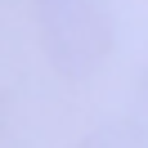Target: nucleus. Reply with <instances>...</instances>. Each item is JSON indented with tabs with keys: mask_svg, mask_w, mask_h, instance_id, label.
<instances>
[{
	"mask_svg": "<svg viewBox=\"0 0 148 148\" xmlns=\"http://www.w3.org/2000/svg\"><path fill=\"white\" fill-rule=\"evenodd\" d=\"M32 5H36L40 45H45L54 72L81 81L94 67H103L112 49L108 0H32Z\"/></svg>",
	"mask_w": 148,
	"mask_h": 148,
	"instance_id": "nucleus-1",
	"label": "nucleus"
}]
</instances>
